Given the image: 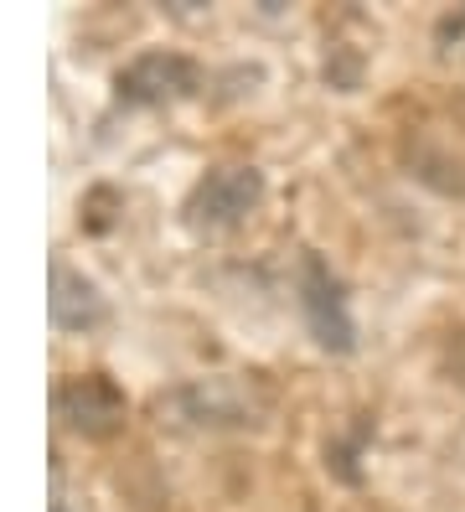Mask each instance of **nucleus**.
Listing matches in <instances>:
<instances>
[{"label": "nucleus", "mask_w": 465, "mask_h": 512, "mask_svg": "<svg viewBox=\"0 0 465 512\" xmlns=\"http://www.w3.org/2000/svg\"><path fill=\"white\" fill-rule=\"evenodd\" d=\"M197 63H186L176 52H145L135 57L130 68L119 73V99L124 104H166V99H181L197 88Z\"/></svg>", "instance_id": "4"}, {"label": "nucleus", "mask_w": 465, "mask_h": 512, "mask_svg": "<svg viewBox=\"0 0 465 512\" xmlns=\"http://www.w3.org/2000/svg\"><path fill=\"white\" fill-rule=\"evenodd\" d=\"M305 311L326 347L336 352L352 347V321H347V306H341V285L331 280V269L321 259H305Z\"/></svg>", "instance_id": "5"}, {"label": "nucleus", "mask_w": 465, "mask_h": 512, "mask_svg": "<svg viewBox=\"0 0 465 512\" xmlns=\"http://www.w3.org/2000/svg\"><path fill=\"white\" fill-rule=\"evenodd\" d=\"M47 311L57 331H88L104 321V295L93 280H83L78 269L68 264H52V295H47Z\"/></svg>", "instance_id": "6"}, {"label": "nucleus", "mask_w": 465, "mask_h": 512, "mask_svg": "<svg viewBox=\"0 0 465 512\" xmlns=\"http://www.w3.org/2000/svg\"><path fill=\"white\" fill-rule=\"evenodd\" d=\"M161 414H176L186 425L238 430V425H259L269 414V394L259 383H243V378H202V383L176 388L171 399H161Z\"/></svg>", "instance_id": "1"}, {"label": "nucleus", "mask_w": 465, "mask_h": 512, "mask_svg": "<svg viewBox=\"0 0 465 512\" xmlns=\"http://www.w3.org/2000/svg\"><path fill=\"white\" fill-rule=\"evenodd\" d=\"M52 409H57V419L73 435H88V440H104V435H114L124 425V394L114 388V378H104V373L68 378L52 394Z\"/></svg>", "instance_id": "3"}, {"label": "nucleus", "mask_w": 465, "mask_h": 512, "mask_svg": "<svg viewBox=\"0 0 465 512\" xmlns=\"http://www.w3.org/2000/svg\"><path fill=\"white\" fill-rule=\"evenodd\" d=\"M259 197H264V176L254 166H217V171L202 176L192 202H186V223L202 228V233L238 228L259 207Z\"/></svg>", "instance_id": "2"}]
</instances>
